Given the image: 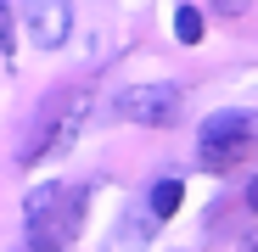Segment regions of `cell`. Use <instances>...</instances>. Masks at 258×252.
<instances>
[{
  "label": "cell",
  "instance_id": "52a82bcc",
  "mask_svg": "<svg viewBox=\"0 0 258 252\" xmlns=\"http://www.w3.org/2000/svg\"><path fill=\"white\" fill-rule=\"evenodd\" d=\"M202 28H208V17H202L197 6H180V12H174V39H180V45H197Z\"/></svg>",
  "mask_w": 258,
  "mask_h": 252
},
{
  "label": "cell",
  "instance_id": "7a4b0ae2",
  "mask_svg": "<svg viewBox=\"0 0 258 252\" xmlns=\"http://www.w3.org/2000/svg\"><path fill=\"white\" fill-rule=\"evenodd\" d=\"M84 112H90V90H62V96H51L45 112H39V123H34V135L23 140L17 162L39 168V162L62 157V151L79 140V129H84Z\"/></svg>",
  "mask_w": 258,
  "mask_h": 252
},
{
  "label": "cell",
  "instance_id": "9c48e42d",
  "mask_svg": "<svg viewBox=\"0 0 258 252\" xmlns=\"http://www.w3.org/2000/svg\"><path fill=\"white\" fill-rule=\"evenodd\" d=\"M0 51H6V39H0Z\"/></svg>",
  "mask_w": 258,
  "mask_h": 252
},
{
  "label": "cell",
  "instance_id": "5b68a950",
  "mask_svg": "<svg viewBox=\"0 0 258 252\" xmlns=\"http://www.w3.org/2000/svg\"><path fill=\"white\" fill-rule=\"evenodd\" d=\"M23 23H28V39L39 51H56L68 39V28H73V6L68 0H34V6L23 12Z\"/></svg>",
  "mask_w": 258,
  "mask_h": 252
},
{
  "label": "cell",
  "instance_id": "6da1fadb",
  "mask_svg": "<svg viewBox=\"0 0 258 252\" xmlns=\"http://www.w3.org/2000/svg\"><path fill=\"white\" fill-rule=\"evenodd\" d=\"M84 202H90L84 185H39L28 196V246L34 252H62L84 224Z\"/></svg>",
  "mask_w": 258,
  "mask_h": 252
},
{
  "label": "cell",
  "instance_id": "277c9868",
  "mask_svg": "<svg viewBox=\"0 0 258 252\" xmlns=\"http://www.w3.org/2000/svg\"><path fill=\"white\" fill-rule=\"evenodd\" d=\"M118 112L129 123L163 129V123L180 118V90H174V84H129V90H118Z\"/></svg>",
  "mask_w": 258,
  "mask_h": 252
},
{
  "label": "cell",
  "instance_id": "ba28073f",
  "mask_svg": "<svg viewBox=\"0 0 258 252\" xmlns=\"http://www.w3.org/2000/svg\"><path fill=\"white\" fill-rule=\"evenodd\" d=\"M247 207H252V213H258V180L247 185Z\"/></svg>",
  "mask_w": 258,
  "mask_h": 252
},
{
  "label": "cell",
  "instance_id": "8992f818",
  "mask_svg": "<svg viewBox=\"0 0 258 252\" xmlns=\"http://www.w3.org/2000/svg\"><path fill=\"white\" fill-rule=\"evenodd\" d=\"M180 196H185L180 180H157V191H152V219H174V213H180Z\"/></svg>",
  "mask_w": 258,
  "mask_h": 252
},
{
  "label": "cell",
  "instance_id": "3957f363",
  "mask_svg": "<svg viewBox=\"0 0 258 252\" xmlns=\"http://www.w3.org/2000/svg\"><path fill=\"white\" fill-rule=\"evenodd\" d=\"M252 140H258V112H213L208 123H202V135H197V157H202V168H225V162H236L241 151H252Z\"/></svg>",
  "mask_w": 258,
  "mask_h": 252
}]
</instances>
